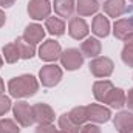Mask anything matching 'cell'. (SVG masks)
Returning a JSON list of instances; mask_svg holds the SVG:
<instances>
[{
	"mask_svg": "<svg viewBox=\"0 0 133 133\" xmlns=\"http://www.w3.org/2000/svg\"><path fill=\"white\" fill-rule=\"evenodd\" d=\"M39 90V82L33 74H22L8 82V91L12 98H30Z\"/></svg>",
	"mask_w": 133,
	"mask_h": 133,
	"instance_id": "cell-1",
	"label": "cell"
},
{
	"mask_svg": "<svg viewBox=\"0 0 133 133\" xmlns=\"http://www.w3.org/2000/svg\"><path fill=\"white\" fill-rule=\"evenodd\" d=\"M39 79L42 82L43 87H54L61 82L62 79V68L57 66L56 64H48V65H43L39 71Z\"/></svg>",
	"mask_w": 133,
	"mask_h": 133,
	"instance_id": "cell-2",
	"label": "cell"
},
{
	"mask_svg": "<svg viewBox=\"0 0 133 133\" xmlns=\"http://www.w3.org/2000/svg\"><path fill=\"white\" fill-rule=\"evenodd\" d=\"M14 119L17 121L19 125L22 127H30L34 122V115H33V105H30L25 101H19L12 107Z\"/></svg>",
	"mask_w": 133,
	"mask_h": 133,
	"instance_id": "cell-3",
	"label": "cell"
},
{
	"mask_svg": "<svg viewBox=\"0 0 133 133\" xmlns=\"http://www.w3.org/2000/svg\"><path fill=\"white\" fill-rule=\"evenodd\" d=\"M115 70V64L110 57H95L91 62H90V73L95 76V77H108Z\"/></svg>",
	"mask_w": 133,
	"mask_h": 133,
	"instance_id": "cell-4",
	"label": "cell"
},
{
	"mask_svg": "<svg viewBox=\"0 0 133 133\" xmlns=\"http://www.w3.org/2000/svg\"><path fill=\"white\" fill-rule=\"evenodd\" d=\"M61 64L62 66L68 71H74L77 68H81L84 64V54L77 50V48H68L61 54Z\"/></svg>",
	"mask_w": 133,
	"mask_h": 133,
	"instance_id": "cell-5",
	"label": "cell"
},
{
	"mask_svg": "<svg viewBox=\"0 0 133 133\" xmlns=\"http://www.w3.org/2000/svg\"><path fill=\"white\" fill-rule=\"evenodd\" d=\"M62 54V48H61V43L50 39V40H45L40 48H39V57L45 62H56Z\"/></svg>",
	"mask_w": 133,
	"mask_h": 133,
	"instance_id": "cell-6",
	"label": "cell"
},
{
	"mask_svg": "<svg viewBox=\"0 0 133 133\" xmlns=\"http://www.w3.org/2000/svg\"><path fill=\"white\" fill-rule=\"evenodd\" d=\"M51 12V3L48 0H30L28 14L34 20H46Z\"/></svg>",
	"mask_w": 133,
	"mask_h": 133,
	"instance_id": "cell-7",
	"label": "cell"
},
{
	"mask_svg": "<svg viewBox=\"0 0 133 133\" xmlns=\"http://www.w3.org/2000/svg\"><path fill=\"white\" fill-rule=\"evenodd\" d=\"M33 115L34 122H37V124H51L54 121V110L48 104H43V102L34 104Z\"/></svg>",
	"mask_w": 133,
	"mask_h": 133,
	"instance_id": "cell-8",
	"label": "cell"
},
{
	"mask_svg": "<svg viewBox=\"0 0 133 133\" xmlns=\"http://www.w3.org/2000/svg\"><path fill=\"white\" fill-rule=\"evenodd\" d=\"M87 113H88V119L91 122H96V124H104V122L110 121V118H111L110 108H107L104 105H99V104L87 105Z\"/></svg>",
	"mask_w": 133,
	"mask_h": 133,
	"instance_id": "cell-9",
	"label": "cell"
},
{
	"mask_svg": "<svg viewBox=\"0 0 133 133\" xmlns=\"http://www.w3.org/2000/svg\"><path fill=\"white\" fill-rule=\"evenodd\" d=\"M90 33V30H88V25H87V22L84 20V19H81V17H71L70 19V23H68V34L73 37V39H76V40H82V39H85L87 36Z\"/></svg>",
	"mask_w": 133,
	"mask_h": 133,
	"instance_id": "cell-10",
	"label": "cell"
},
{
	"mask_svg": "<svg viewBox=\"0 0 133 133\" xmlns=\"http://www.w3.org/2000/svg\"><path fill=\"white\" fill-rule=\"evenodd\" d=\"M113 88H115V85H113L110 81H98V82H95V85H93V95H95V98H96L98 102L107 104V101L110 98Z\"/></svg>",
	"mask_w": 133,
	"mask_h": 133,
	"instance_id": "cell-11",
	"label": "cell"
},
{
	"mask_svg": "<svg viewBox=\"0 0 133 133\" xmlns=\"http://www.w3.org/2000/svg\"><path fill=\"white\" fill-rule=\"evenodd\" d=\"M101 50H102V45L96 37H87L81 45V53L85 57H90V59L98 57L101 54Z\"/></svg>",
	"mask_w": 133,
	"mask_h": 133,
	"instance_id": "cell-12",
	"label": "cell"
},
{
	"mask_svg": "<svg viewBox=\"0 0 133 133\" xmlns=\"http://www.w3.org/2000/svg\"><path fill=\"white\" fill-rule=\"evenodd\" d=\"M104 12L110 17H121L125 11H127V5H125V0H105L104 5Z\"/></svg>",
	"mask_w": 133,
	"mask_h": 133,
	"instance_id": "cell-13",
	"label": "cell"
},
{
	"mask_svg": "<svg viewBox=\"0 0 133 133\" xmlns=\"http://www.w3.org/2000/svg\"><path fill=\"white\" fill-rule=\"evenodd\" d=\"M133 33V17L129 19H119L115 22L113 25V34L116 39L119 40H124L129 34Z\"/></svg>",
	"mask_w": 133,
	"mask_h": 133,
	"instance_id": "cell-14",
	"label": "cell"
},
{
	"mask_svg": "<svg viewBox=\"0 0 133 133\" xmlns=\"http://www.w3.org/2000/svg\"><path fill=\"white\" fill-rule=\"evenodd\" d=\"M115 129L119 133H125L133 129V113L130 111H119L115 116Z\"/></svg>",
	"mask_w": 133,
	"mask_h": 133,
	"instance_id": "cell-15",
	"label": "cell"
},
{
	"mask_svg": "<svg viewBox=\"0 0 133 133\" xmlns=\"http://www.w3.org/2000/svg\"><path fill=\"white\" fill-rule=\"evenodd\" d=\"M22 37H23L26 42L36 45V43L42 42V39L45 37V30H43L42 25H39V23H31V25H28V26L25 28Z\"/></svg>",
	"mask_w": 133,
	"mask_h": 133,
	"instance_id": "cell-16",
	"label": "cell"
},
{
	"mask_svg": "<svg viewBox=\"0 0 133 133\" xmlns=\"http://www.w3.org/2000/svg\"><path fill=\"white\" fill-rule=\"evenodd\" d=\"M91 31L98 37H107L110 34V22L104 14H96L91 23Z\"/></svg>",
	"mask_w": 133,
	"mask_h": 133,
	"instance_id": "cell-17",
	"label": "cell"
},
{
	"mask_svg": "<svg viewBox=\"0 0 133 133\" xmlns=\"http://www.w3.org/2000/svg\"><path fill=\"white\" fill-rule=\"evenodd\" d=\"M53 8L59 17H71L76 9V3L74 0H54Z\"/></svg>",
	"mask_w": 133,
	"mask_h": 133,
	"instance_id": "cell-18",
	"label": "cell"
},
{
	"mask_svg": "<svg viewBox=\"0 0 133 133\" xmlns=\"http://www.w3.org/2000/svg\"><path fill=\"white\" fill-rule=\"evenodd\" d=\"M98 9H99L98 0H77V3H76V11L82 17L96 14Z\"/></svg>",
	"mask_w": 133,
	"mask_h": 133,
	"instance_id": "cell-19",
	"label": "cell"
},
{
	"mask_svg": "<svg viewBox=\"0 0 133 133\" xmlns=\"http://www.w3.org/2000/svg\"><path fill=\"white\" fill-rule=\"evenodd\" d=\"M45 30L51 36H62L65 33V22L59 17H48L45 20Z\"/></svg>",
	"mask_w": 133,
	"mask_h": 133,
	"instance_id": "cell-20",
	"label": "cell"
},
{
	"mask_svg": "<svg viewBox=\"0 0 133 133\" xmlns=\"http://www.w3.org/2000/svg\"><path fill=\"white\" fill-rule=\"evenodd\" d=\"M59 129L64 133H81V125L71 119L70 113H64L59 116Z\"/></svg>",
	"mask_w": 133,
	"mask_h": 133,
	"instance_id": "cell-21",
	"label": "cell"
},
{
	"mask_svg": "<svg viewBox=\"0 0 133 133\" xmlns=\"http://www.w3.org/2000/svg\"><path fill=\"white\" fill-rule=\"evenodd\" d=\"M14 43L17 45V50H19V54H20V59H31L36 53V48H34L33 43L26 42L23 37H17L14 40Z\"/></svg>",
	"mask_w": 133,
	"mask_h": 133,
	"instance_id": "cell-22",
	"label": "cell"
},
{
	"mask_svg": "<svg viewBox=\"0 0 133 133\" xmlns=\"http://www.w3.org/2000/svg\"><path fill=\"white\" fill-rule=\"evenodd\" d=\"M125 99H127V95H125V91L122 88H113V91H111L110 98L107 101V104L111 108H118L119 110V108H122L125 105Z\"/></svg>",
	"mask_w": 133,
	"mask_h": 133,
	"instance_id": "cell-23",
	"label": "cell"
},
{
	"mask_svg": "<svg viewBox=\"0 0 133 133\" xmlns=\"http://www.w3.org/2000/svg\"><path fill=\"white\" fill-rule=\"evenodd\" d=\"M3 57L8 64H16L19 59H20V54H19V50H17V45L12 42V43H8L3 46Z\"/></svg>",
	"mask_w": 133,
	"mask_h": 133,
	"instance_id": "cell-24",
	"label": "cell"
},
{
	"mask_svg": "<svg viewBox=\"0 0 133 133\" xmlns=\"http://www.w3.org/2000/svg\"><path fill=\"white\" fill-rule=\"evenodd\" d=\"M70 113V116H71V119L76 122V124H79V125H82V124H85L87 121H88V113H87V107H84V105H79V107H74V108H71V111H68Z\"/></svg>",
	"mask_w": 133,
	"mask_h": 133,
	"instance_id": "cell-25",
	"label": "cell"
},
{
	"mask_svg": "<svg viewBox=\"0 0 133 133\" xmlns=\"http://www.w3.org/2000/svg\"><path fill=\"white\" fill-rule=\"evenodd\" d=\"M0 133H20L19 125L12 119H0Z\"/></svg>",
	"mask_w": 133,
	"mask_h": 133,
	"instance_id": "cell-26",
	"label": "cell"
},
{
	"mask_svg": "<svg viewBox=\"0 0 133 133\" xmlns=\"http://www.w3.org/2000/svg\"><path fill=\"white\" fill-rule=\"evenodd\" d=\"M121 59L125 65L133 66V45H125L121 53Z\"/></svg>",
	"mask_w": 133,
	"mask_h": 133,
	"instance_id": "cell-27",
	"label": "cell"
},
{
	"mask_svg": "<svg viewBox=\"0 0 133 133\" xmlns=\"http://www.w3.org/2000/svg\"><path fill=\"white\" fill-rule=\"evenodd\" d=\"M11 110V99L5 95H0V116L8 113Z\"/></svg>",
	"mask_w": 133,
	"mask_h": 133,
	"instance_id": "cell-28",
	"label": "cell"
},
{
	"mask_svg": "<svg viewBox=\"0 0 133 133\" xmlns=\"http://www.w3.org/2000/svg\"><path fill=\"white\" fill-rule=\"evenodd\" d=\"M36 133H57V129L53 124H39Z\"/></svg>",
	"mask_w": 133,
	"mask_h": 133,
	"instance_id": "cell-29",
	"label": "cell"
},
{
	"mask_svg": "<svg viewBox=\"0 0 133 133\" xmlns=\"http://www.w3.org/2000/svg\"><path fill=\"white\" fill-rule=\"evenodd\" d=\"M81 133H101V129L96 124H85L81 129Z\"/></svg>",
	"mask_w": 133,
	"mask_h": 133,
	"instance_id": "cell-30",
	"label": "cell"
},
{
	"mask_svg": "<svg viewBox=\"0 0 133 133\" xmlns=\"http://www.w3.org/2000/svg\"><path fill=\"white\" fill-rule=\"evenodd\" d=\"M16 3V0H0V6L2 8H9Z\"/></svg>",
	"mask_w": 133,
	"mask_h": 133,
	"instance_id": "cell-31",
	"label": "cell"
},
{
	"mask_svg": "<svg viewBox=\"0 0 133 133\" xmlns=\"http://www.w3.org/2000/svg\"><path fill=\"white\" fill-rule=\"evenodd\" d=\"M5 23H6V16H5V12L0 9V28H2Z\"/></svg>",
	"mask_w": 133,
	"mask_h": 133,
	"instance_id": "cell-32",
	"label": "cell"
},
{
	"mask_svg": "<svg viewBox=\"0 0 133 133\" xmlns=\"http://www.w3.org/2000/svg\"><path fill=\"white\" fill-rule=\"evenodd\" d=\"M124 42H125V45H133V33L129 34V36L124 39Z\"/></svg>",
	"mask_w": 133,
	"mask_h": 133,
	"instance_id": "cell-33",
	"label": "cell"
},
{
	"mask_svg": "<svg viewBox=\"0 0 133 133\" xmlns=\"http://www.w3.org/2000/svg\"><path fill=\"white\" fill-rule=\"evenodd\" d=\"M3 91H5V84H3V81L0 77V95H3Z\"/></svg>",
	"mask_w": 133,
	"mask_h": 133,
	"instance_id": "cell-34",
	"label": "cell"
},
{
	"mask_svg": "<svg viewBox=\"0 0 133 133\" xmlns=\"http://www.w3.org/2000/svg\"><path fill=\"white\" fill-rule=\"evenodd\" d=\"M2 65H3V57H2V54H0V68H2Z\"/></svg>",
	"mask_w": 133,
	"mask_h": 133,
	"instance_id": "cell-35",
	"label": "cell"
},
{
	"mask_svg": "<svg viewBox=\"0 0 133 133\" xmlns=\"http://www.w3.org/2000/svg\"><path fill=\"white\" fill-rule=\"evenodd\" d=\"M125 133H133V129H132V130H129V132H125Z\"/></svg>",
	"mask_w": 133,
	"mask_h": 133,
	"instance_id": "cell-36",
	"label": "cell"
},
{
	"mask_svg": "<svg viewBox=\"0 0 133 133\" xmlns=\"http://www.w3.org/2000/svg\"><path fill=\"white\" fill-rule=\"evenodd\" d=\"M57 133H64V132H62V130H61V132H57Z\"/></svg>",
	"mask_w": 133,
	"mask_h": 133,
	"instance_id": "cell-37",
	"label": "cell"
},
{
	"mask_svg": "<svg viewBox=\"0 0 133 133\" xmlns=\"http://www.w3.org/2000/svg\"><path fill=\"white\" fill-rule=\"evenodd\" d=\"M130 2H132V3H133V0H130Z\"/></svg>",
	"mask_w": 133,
	"mask_h": 133,
	"instance_id": "cell-38",
	"label": "cell"
}]
</instances>
